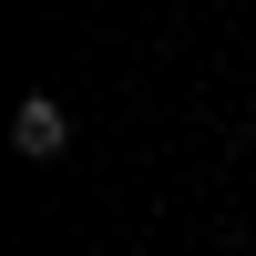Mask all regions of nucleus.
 <instances>
[{
	"mask_svg": "<svg viewBox=\"0 0 256 256\" xmlns=\"http://www.w3.org/2000/svg\"><path fill=\"white\" fill-rule=\"evenodd\" d=\"M10 144H20L31 164H62V154H72V113H62L52 92H31V102L10 113Z\"/></svg>",
	"mask_w": 256,
	"mask_h": 256,
	"instance_id": "obj_1",
	"label": "nucleus"
}]
</instances>
